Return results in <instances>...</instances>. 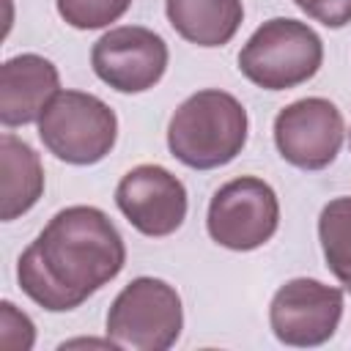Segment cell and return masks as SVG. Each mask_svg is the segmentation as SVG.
Listing matches in <instances>:
<instances>
[{"label":"cell","mask_w":351,"mask_h":351,"mask_svg":"<svg viewBox=\"0 0 351 351\" xmlns=\"http://www.w3.org/2000/svg\"><path fill=\"white\" fill-rule=\"evenodd\" d=\"M60 90L58 66L36 52H22L0 66V123L5 129L38 123L44 107Z\"/></svg>","instance_id":"obj_11"},{"label":"cell","mask_w":351,"mask_h":351,"mask_svg":"<svg viewBox=\"0 0 351 351\" xmlns=\"http://www.w3.org/2000/svg\"><path fill=\"white\" fill-rule=\"evenodd\" d=\"M126 266V244L96 206L60 208L16 261L22 293L49 313H69L112 282Z\"/></svg>","instance_id":"obj_1"},{"label":"cell","mask_w":351,"mask_h":351,"mask_svg":"<svg viewBox=\"0 0 351 351\" xmlns=\"http://www.w3.org/2000/svg\"><path fill=\"white\" fill-rule=\"evenodd\" d=\"M170 27L195 47H225L244 22L241 0H165Z\"/></svg>","instance_id":"obj_13"},{"label":"cell","mask_w":351,"mask_h":351,"mask_svg":"<svg viewBox=\"0 0 351 351\" xmlns=\"http://www.w3.org/2000/svg\"><path fill=\"white\" fill-rule=\"evenodd\" d=\"M299 11H304L310 19L321 22L324 27L340 30L351 22V0H293Z\"/></svg>","instance_id":"obj_17"},{"label":"cell","mask_w":351,"mask_h":351,"mask_svg":"<svg viewBox=\"0 0 351 351\" xmlns=\"http://www.w3.org/2000/svg\"><path fill=\"white\" fill-rule=\"evenodd\" d=\"M324 63L321 36L299 19H266L241 47L239 71L263 90H288L318 74Z\"/></svg>","instance_id":"obj_3"},{"label":"cell","mask_w":351,"mask_h":351,"mask_svg":"<svg viewBox=\"0 0 351 351\" xmlns=\"http://www.w3.org/2000/svg\"><path fill=\"white\" fill-rule=\"evenodd\" d=\"M247 134L250 118L244 104L219 88H203L186 96L167 121V148L192 170L230 165L244 151Z\"/></svg>","instance_id":"obj_2"},{"label":"cell","mask_w":351,"mask_h":351,"mask_svg":"<svg viewBox=\"0 0 351 351\" xmlns=\"http://www.w3.org/2000/svg\"><path fill=\"white\" fill-rule=\"evenodd\" d=\"M44 195V165L33 145L11 132L0 134V219L14 222Z\"/></svg>","instance_id":"obj_12"},{"label":"cell","mask_w":351,"mask_h":351,"mask_svg":"<svg viewBox=\"0 0 351 351\" xmlns=\"http://www.w3.org/2000/svg\"><path fill=\"white\" fill-rule=\"evenodd\" d=\"M348 137H351V132H348Z\"/></svg>","instance_id":"obj_18"},{"label":"cell","mask_w":351,"mask_h":351,"mask_svg":"<svg viewBox=\"0 0 351 351\" xmlns=\"http://www.w3.org/2000/svg\"><path fill=\"white\" fill-rule=\"evenodd\" d=\"M132 0H55L60 19L74 30L110 27L129 11Z\"/></svg>","instance_id":"obj_15"},{"label":"cell","mask_w":351,"mask_h":351,"mask_svg":"<svg viewBox=\"0 0 351 351\" xmlns=\"http://www.w3.org/2000/svg\"><path fill=\"white\" fill-rule=\"evenodd\" d=\"M274 145L299 170L329 167L346 140V121L335 101L307 96L285 104L274 118Z\"/></svg>","instance_id":"obj_9"},{"label":"cell","mask_w":351,"mask_h":351,"mask_svg":"<svg viewBox=\"0 0 351 351\" xmlns=\"http://www.w3.org/2000/svg\"><path fill=\"white\" fill-rule=\"evenodd\" d=\"M115 206L137 233L165 239L184 225L189 200L184 181L167 167L137 165L118 181Z\"/></svg>","instance_id":"obj_10"},{"label":"cell","mask_w":351,"mask_h":351,"mask_svg":"<svg viewBox=\"0 0 351 351\" xmlns=\"http://www.w3.org/2000/svg\"><path fill=\"white\" fill-rule=\"evenodd\" d=\"M318 241L326 269L351 293V195L332 197L318 214Z\"/></svg>","instance_id":"obj_14"},{"label":"cell","mask_w":351,"mask_h":351,"mask_svg":"<svg viewBox=\"0 0 351 351\" xmlns=\"http://www.w3.org/2000/svg\"><path fill=\"white\" fill-rule=\"evenodd\" d=\"M104 329L115 348L167 351L178 343L184 329L181 296L167 280L134 277L112 299Z\"/></svg>","instance_id":"obj_5"},{"label":"cell","mask_w":351,"mask_h":351,"mask_svg":"<svg viewBox=\"0 0 351 351\" xmlns=\"http://www.w3.org/2000/svg\"><path fill=\"white\" fill-rule=\"evenodd\" d=\"M38 137L55 159L88 167L115 148L118 115L93 93L60 88L38 118Z\"/></svg>","instance_id":"obj_4"},{"label":"cell","mask_w":351,"mask_h":351,"mask_svg":"<svg viewBox=\"0 0 351 351\" xmlns=\"http://www.w3.org/2000/svg\"><path fill=\"white\" fill-rule=\"evenodd\" d=\"M343 291L315 277H293L269 302V326L282 346L315 348L335 337L343 318Z\"/></svg>","instance_id":"obj_7"},{"label":"cell","mask_w":351,"mask_h":351,"mask_svg":"<svg viewBox=\"0 0 351 351\" xmlns=\"http://www.w3.org/2000/svg\"><path fill=\"white\" fill-rule=\"evenodd\" d=\"M33 343H36V324L30 321L27 313H22L14 302L5 299L0 304V346L30 351Z\"/></svg>","instance_id":"obj_16"},{"label":"cell","mask_w":351,"mask_h":351,"mask_svg":"<svg viewBox=\"0 0 351 351\" xmlns=\"http://www.w3.org/2000/svg\"><path fill=\"white\" fill-rule=\"evenodd\" d=\"M170 52L165 38L143 25L104 30L90 47L93 74L118 93H145L167 71Z\"/></svg>","instance_id":"obj_8"},{"label":"cell","mask_w":351,"mask_h":351,"mask_svg":"<svg viewBox=\"0 0 351 351\" xmlns=\"http://www.w3.org/2000/svg\"><path fill=\"white\" fill-rule=\"evenodd\" d=\"M280 228V200L269 181L258 176H239L222 184L206 214V230L214 244L233 252H252L263 247Z\"/></svg>","instance_id":"obj_6"}]
</instances>
